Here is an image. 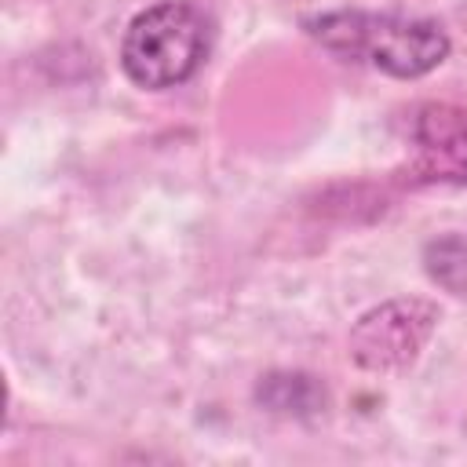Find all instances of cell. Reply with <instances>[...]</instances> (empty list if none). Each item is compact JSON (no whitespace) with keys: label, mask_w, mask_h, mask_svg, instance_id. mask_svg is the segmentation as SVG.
Masks as SVG:
<instances>
[{"label":"cell","mask_w":467,"mask_h":467,"mask_svg":"<svg viewBox=\"0 0 467 467\" xmlns=\"http://www.w3.org/2000/svg\"><path fill=\"white\" fill-rule=\"evenodd\" d=\"M212 18L193 0H161L139 11L120 40V66L131 84L164 91L186 84L208 58Z\"/></svg>","instance_id":"cell-2"},{"label":"cell","mask_w":467,"mask_h":467,"mask_svg":"<svg viewBox=\"0 0 467 467\" xmlns=\"http://www.w3.org/2000/svg\"><path fill=\"white\" fill-rule=\"evenodd\" d=\"M412 182L467 186V113L445 102H427L412 117Z\"/></svg>","instance_id":"cell-4"},{"label":"cell","mask_w":467,"mask_h":467,"mask_svg":"<svg viewBox=\"0 0 467 467\" xmlns=\"http://www.w3.org/2000/svg\"><path fill=\"white\" fill-rule=\"evenodd\" d=\"M438 325L431 299H390L350 328V358L365 372H401L416 361Z\"/></svg>","instance_id":"cell-3"},{"label":"cell","mask_w":467,"mask_h":467,"mask_svg":"<svg viewBox=\"0 0 467 467\" xmlns=\"http://www.w3.org/2000/svg\"><path fill=\"white\" fill-rule=\"evenodd\" d=\"M306 33L325 51L401 80L438 69L449 55L445 29L427 18H401V15H376V11H328L317 18H306Z\"/></svg>","instance_id":"cell-1"},{"label":"cell","mask_w":467,"mask_h":467,"mask_svg":"<svg viewBox=\"0 0 467 467\" xmlns=\"http://www.w3.org/2000/svg\"><path fill=\"white\" fill-rule=\"evenodd\" d=\"M423 263H427V274L441 288H449L456 296H467V241L463 237L445 234V237L431 241L427 252H423Z\"/></svg>","instance_id":"cell-5"}]
</instances>
